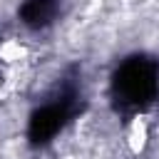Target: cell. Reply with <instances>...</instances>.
Wrapping results in <instances>:
<instances>
[{
	"instance_id": "cell-1",
	"label": "cell",
	"mask_w": 159,
	"mask_h": 159,
	"mask_svg": "<svg viewBox=\"0 0 159 159\" xmlns=\"http://www.w3.org/2000/svg\"><path fill=\"white\" fill-rule=\"evenodd\" d=\"M127 144L132 149V154H142L147 147V122L142 117H137L129 124V134H127Z\"/></svg>"
},
{
	"instance_id": "cell-2",
	"label": "cell",
	"mask_w": 159,
	"mask_h": 159,
	"mask_svg": "<svg viewBox=\"0 0 159 159\" xmlns=\"http://www.w3.org/2000/svg\"><path fill=\"white\" fill-rule=\"evenodd\" d=\"M22 55H25V47L20 42H15V40H7L0 47V60H5V62H17Z\"/></svg>"
}]
</instances>
